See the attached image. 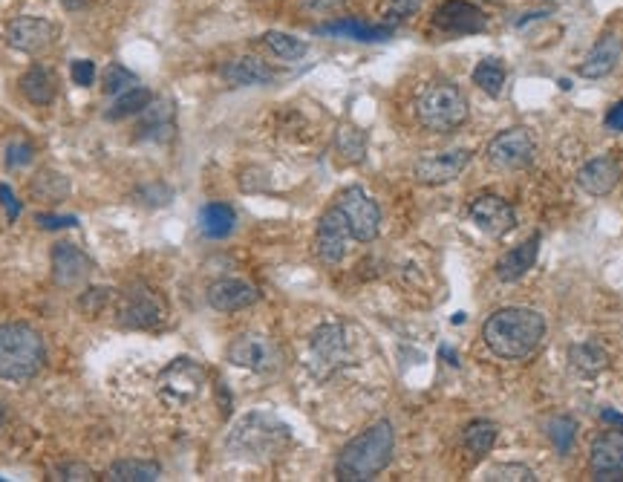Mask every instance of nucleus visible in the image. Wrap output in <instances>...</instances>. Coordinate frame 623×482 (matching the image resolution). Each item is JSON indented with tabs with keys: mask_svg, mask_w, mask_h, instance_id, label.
<instances>
[{
	"mask_svg": "<svg viewBox=\"0 0 623 482\" xmlns=\"http://www.w3.org/2000/svg\"><path fill=\"white\" fill-rule=\"evenodd\" d=\"M546 335V318L537 309L528 306H505L488 315L482 324V341L494 356L505 361H520L528 358Z\"/></svg>",
	"mask_w": 623,
	"mask_h": 482,
	"instance_id": "nucleus-1",
	"label": "nucleus"
},
{
	"mask_svg": "<svg viewBox=\"0 0 623 482\" xmlns=\"http://www.w3.org/2000/svg\"><path fill=\"white\" fill-rule=\"evenodd\" d=\"M393 451H396V431L387 419H381L341 448L335 462V477L344 482L373 480L375 474H381L390 465Z\"/></svg>",
	"mask_w": 623,
	"mask_h": 482,
	"instance_id": "nucleus-2",
	"label": "nucleus"
},
{
	"mask_svg": "<svg viewBox=\"0 0 623 482\" xmlns=\"http://www.w3.org/2000/svg\"><path fill=\"white\" fill-rule=\"evenodd\" d=\"M47 364V344L44 335L21 324H0V381H21L35 379Z\"/></svg>",
	"mask_w": 623,
	"mask_h": 482,
	"instance_id": "nucleus-3",
	"label": "nucleus"
},
{
	"mask_svg": "<svg viewBox=\"0 0 623 482\" xmlns=\"http://www.w3.org/2000/svg\"><path fill=\"white\" fill-rule=\"evenodd\" d=\"M416 119L430 133H453L468 122V99L456 84L433 81L416 102Z\"/></svg>",
	"mask_w": 623,
	"mask_h": 482,
	"instance_id": "nucleus-4",
	"label": "nucleus"
},
{
	"mask_svg": "<svg viewBox=\"0 0 623 482\" xmlns=\"http://www.w3.org/2000/svg\"><path fill=\"white\" fill-rule=\"evenodd\" d=\"M292 433L272 413H249L243 416L228 436L231 451L251 459H269L289 445Z\"/></svg>",
	"mask_w": 623,
	"mask_h": 482,
	"instance_id": "nucleus-5",
	"label": "nucleus"
},
{
	"mask_svg": "<svg viewBox=\"0 0 623 482\" xmlns=\"http://www.w3.org/2000/svg\"><path fill=\"white\" fill-rule=\"evenodd\" d=\"M116 321L125 330H156L168 321V304L145 280H133L125 292H119Z\"/></svg>",
	"mask_w": 623,
	"mask_h": 482,
	"instance_id": "nucleus-6",
	"label": "nucleus"
},
{
	"mask_svg": "<svg viewBox=\"0 0 623 482\" xmlns=\"http://www.w3.org/2000/svg\"><path fill=\"white\" fill-rule=\"evenodd\" d=\"M205 390V367L194 358H174L156 379V393L162 402L182 407L197 402Z\"/></svg>",
	"mask_w": 623,
	"mask_h": 482,
	"instance_id": "nucleus-7",
	"label": "nucleus"
},
{
	"mask_svg": "<svg viewBox=\"0 0 623 482\" xmlns=\"http://www.w3.org/2000/svg\"><path fill=\"white\" fill-rule=\"evenodd\" d=\"M352 361L347 327L341 324H321L309 338V367L318 379H329L341 367Z\"/></svg>",
	"mask_w": 623,
	"mask_h": 482,
	"instance_id": "nucleus-8",
	"label": "nucleus"
},
{
	"mask_svg": "<svg viewBox=\"0 0 623 482\" xmlns=\"http://www.w3.org/2000/svg\"><path fill=\"white\" fill-rule=\"evenodd\" d=\"M335 205H338V211L347 220L349 231H352V240L373 243L375 237H378V231H381V208H378L373 197L364 188L349 185V188H344L335 197Z\"/></svg>",
	"mask_w": 623,
	"mask_h": 482,
	"instance_id": "nucleus-9",
	"label": "nucleus"
},
{
	"mask_svg": "<svg viewBox=\"0 0 623 482\" xmlns=\"http://www.w3.org/2000/svg\"><path fill=\"white\" fill-rule=\"evenodd\" d=\"M225 356H228V361L234 367H243L249 373H260V376L275 373L277 367H280V358H283L275 341L266 338V335H260V332H243V335H237L228 344V353Z\"/></svg>",
	"mask_w": 623,
	"mask_h": 482,
	"instance_id": "nucleus-10",
	"label": "nucleus"
},
{
	"mask_svg": "<svg viewBox=\"0 0 623 482\" xmlns=\"http://www.w3.org/2000/svg\"><path fill=\"white\" fill-rule=\"evenodd\" d=\"M485 153H488V162L502 168V171H520V168L534 162L537 142L525 127H508V130H499L497 136L488 142Z\"/></svg>",
	"mask_w": 623,
	"mask_h": 482,
	"instance_id": "nucleus-11",
	"label": "nucleus"
},
{
	"mask_svg": "<svg viewBox=\"0 0 623 482\" xmlns=\"http://www.w3.org/2000/svg\"><path fill=\"white\" fill-rule=\"evenodd\" d=\"M3 38H6V44L12 50L26 52V55H44L58 41V26L47 21V18L21 15V18H15V21L6 24Z\"/></svg>",
	"mask_w": 623,
	"mask_h": 482,
	"instance_id": "nucleus-12",
	"label": "nucleus"
},
{
	"mask_svg": "<svg viewBox=\"0 0 623 482\" xmlns=\"http://www.w3.org/2000/svg\"><path fill=\"white\" fill-rule=\"evenodd\" d=\"M433 29L445 38L476 35L488 29V15H482V9L468 0H445L433 15Z\"/></svg>",
	"mask_w": 623,
	"mask_h": 482,
	"instance_id": "nucleus-13",
	"label": "nucleus"
},
{
	"mask_svg": "<svg viewBox=\"0 0 623 482\" xmlns=\"http://www.w3.org/2000/svg\"><path fill=\"white\" fill-rule=\"evenodd\" d=\"M352 240L344 214L338 211V205L326 208L324 217L318 220V231H315V252L324 260L326 266H338L347 257V246Z\"/></svg>",
	"mask_w": 623,
	"mask_h": 482,
	"instance_id": "nucleus-14",
	"label": "nucleus"
},
{
	"mask_svg": "<svg viewBox=\"0 0 623 482\" xmlns=\"http://www.w3.org/2000/svg\"><path fill=\"white\" fill-rule=\"evenodd\" d=\"M471 165V151L465 148H456V151L445 153H427L416 162L413 174L422 185H448L459 177L465 168Z\"/></svg>",
	"mask_w": 623,
	"mask_h": 482,
	"instance_id": "nucleus-15",
	"label": "nucleus"
},
{
	"mask_svg": "<svg viewBox=\"0 0 623 482\" xmlns=\"http://www.w3.org/2000/svg\"><path fill=\"white\" fill-rule=\"evenodd\" d=\"M468 217L476 229L491 234V237H502L505 231H511L517 226V214L514 208L505 203L497 194H482L468 205Z\"/></svg>",
	"mask_w": 623,
	"mask_h": 482,
	"instance_id": "nucleus-16",
	"label": "nucleus"
},
{
	"mask_svg": "<svg viewBox=\"0 0 623 482\" xmlns=\"http://www.w3.org/2000/svg\"><path fill=\"white\" fill-rule=\"evenodd\" d=\"M589 471L595 480H623V431L600 433L589 451Z\"/></svg>",
	"mask_w": 623,
	"mask_h": 482,
	"instance_id": "nucleus-17",
	"label": "nucleus"
},
{
	"mask_svg": "<svg viewBox=\"0 0 623 482\" xmlns=\"http://www.w3.org/2000/svg\"><path fill=\"white\" fill-rule=\"evenodd\" d=\"M90 272H93V260L75 243H58L52 249V278L58 286L73 289V286L90 278Z\"/></svg>",
	"mask_w": 623,
	"mask_h": 482,
	"instance_id": "nucleus-18",
	"label": "nucleus"
},
{
	"mask_svg": "<svg viewBox=\"0 0 623 482\" xmlns=\"http://www.w3.org/2000/svg\"><path fill=\"white\" fill-rule=\"evenodd\" d=\"M621 182V165L612 156H595L577 171V185L589 197H606Z\"/></svg>",
	"mask_w": 623,
	"mask_h": 482,
	"instance_id": "nucleus-19",
	"label": "nucleus"
},
{
	"mask_svg": "<svg viewBox=\"0 0 623 482\" xmlns=\"http://www.w3.org/2000/svg\"><path fill=\"white\" fill-rule=\"evenodd\" d=\"M260 301V292L251 286L249 280L223 278L208 286V304L217 312H240Z\"/></svg>",
	"mask_w": 623,
	"mask_h": 482,
	"instance_id": "nucleus-20",
	"label": "nucleus"
},
{
	"mask_svg": "<svg viewBox=\"0 0 623 482\" xmlns=\"http://www.w3.org/2000/svg\"><path fill=\"white\" fill-rule=\"evenodd\" d=\"M621 52H623L621 38H618L615 32H606V35H600L598 44L586 52V58L580 61L577 73H580L583 78L609 76V73L618 67V61H621Z\"/></svg>",
	"mask_w": 623,
	"mask_h": 482,
	"instance_id": "nucleus-21",
	"label": "nucleus"
},
{
	"mask_svg": "<svg viewBox=\"0 0 623 482\" xmlns=\"http://www.w3.org/2000/svg\"><path fill=\"white\" fill-rule=\"evenodd\" d=\"M275 78V70L254 55L231 58L223 67V81H228L231 87H260V84H272Z\"/></svg>",
	"mask_w": 623,
	"mask_h": 482,
	"instance_id": "nucleus-22",
	"label": "nucleus"
},
{
	"mask_svg": "<svg viewBox=\"0 0 623 482\" xmlns=\"http://www.w3.org/2000/svg\"><path fill=\"white\" fill-rule=\"evenodd\" d=\"M537 254H540V234L528 237L525 243H520V246H514L511 252L502 254L497 260V266H494V275H497L502 283L520 280L528 269H534Z\"/></svg>",
	"mask_w": 623,
	"mask_h": 482,
	"instance_id": "nucleus-23",
	"label": "nucleus"
},
{
	"mask_svg": "<svg viewBox=\"0 0 623 482\" xmlns=\"http://www.w3.org/2000/svg\"><path fill=\"white\" fill-rule=\"evenodd\" d=\"M18 87H21L26 102L35 104V107H47L55 99V78L41 64L29 67L24 76H21V81H18Z\"/></svg>",
	"mask_w": 623,
	"mask_h": 482,
	"instance_id": "nucleus-24",
	"label": "nucleus"
},
{
	"mask_svg": "<svg viewBox=\"0 0 623 482\" xmlns=\"http://www.w3.org/2000/svg\"><path fill=\"white\" fill-rule=\"evenodd\" d=\"M139 136L145 139H165L174 133V104L171 102H153L142 110V125H139Z\"/></svg>",
	"mask_w": 623,
	"mask_h": 482,
	"instance_id": "nucleus-25",
	"label": "nucleus"
},
{
	"mask_svg": "<svg viewBox=\"0 0 623 482\" xmlns=\"http://www.w3.org/2000/svg\"><path fill=\"white\" fill-rule=\"evenodd\" d=\"M237 226V214L234 208L225 203H208L200 211V229L211 240H223Z\"/></svg>",
	"mask_w": 623,
	"mask_h": 482,
	"instance_id": "nucleus-26",
	"label": "nucleus"
},
{
	"mask_svg": "<svg viewBox=\"0 0 623 482\" xmlns=\"http://www.w3.org/2000/svg\"><path fill=\"white\" fill-rule=\"evenodd\" d=\"M569 364L580 376H598L600 370H606V364H609V353L600 347L598 341H583V344H574L569 350Z\"/></svg>",
	"mask_w": 623,
	"mask_h": 482,
	"instance_id": "nucleus-27",
	"label": "nucleus"
},
{
	"mask_svg": "<svg viewBox=\"0 0 623 482\" xmlns=\"http://www.w3.org/2000/svg\"><path fill=\"white\" fill-rule=\"evenodd\" d=\"M150 102H153V93H150L148 87L133 84V87H127L125 93H119V96H116V102L107 107L104 119H110V122H122V119H127V116L142 113Z\"/></svg>",
	"mask_w": 623,
	"mask_h": 482,
	"instance_id": "nucleus-28",
	"label": "nucleus"
},
{
	"mask_svg": "<svg viewBox=\"0 0 623 482\" xmlns=\"http://www.w3.org/2000/svg\"><path fill=\"white\" fill-rule=\"evenodd\" d=\"M335 151L349 165L364 162V156H367V130H361V127L355 125H341L335 130Z\"/></svg>",
	"mask_w": 623,
	"mask_h": 482,
	"instance_id": "nucleus-29",
	"label": "nucleus"
},
{
	"mask_svg": "<svg viewBox=\"0 0 623 482\" xmlns=\"http://www.w3.org/2000/svg\"><path fill=\"white\" fill-rule=\"evenodd\" d=\"M499 436V428L494 422H488V419H474L471 425H465V431H462V442H465V448L476 454V457H485L491 448H494V442H497Z\"/></svg>",
	"mask_w": 623,
	"mask_h": 482,
	"instance_id": "nucleus-30",
	"label": "nucleus"
},
{
	"mask_svg": "<svg viewBox=\"0 0 623 482\" xmlns=\"http://www.w3.org/2000/svg\"><path fill=\"white\" fill-rule=\"evenodd\" d=\"M162 468L156 462H139V459H122L107 471V480L113 482H153L159 480Z\"/></svg>",
	"mask_w": 623,
	"mask_h": 482,
	"instance_id": "nucleus-31",
	"label": "nucleus"
},
{
	"mask_svg": "<svg viewBox=\"0 0 623 482\" xmlns=\"http://www.w3.org/2000/svg\"><path fill=\"white\" fill-rule=\"evenodd\" d=\"M318 32L324 35H341V38H355V41H384L390 38V26H367L358 24V21H338V24L321 26Z\"/></svg>",
	"mask_w": 623,
	"mask_h": 482,
	"instance_id": "nucleus-32",
	"label": "nucleus"
},
{
	"mask_svg": "<svg viewBox=\"0 0 623 482\" xmlns=\"http://www.w3.org/2000/svg\"><path fill=\"white\" fill-rule=\"evenodd\" d=\"M263 44L275 52L280 61H300V58L309 52V44H306V41H300V38L289 35V32H277V29L263 35Z\"/></svg>",
	"mask_w": 623,
	"mask_h": 482,
	"instance_id": "nucleus-33",
	"label": "nucleus"
},
{
	"mask_svg": "<svg viewBox=\"0 0 623 482\" xmlns=\"http://www.w3.org/2000/svg\"><path fill=\"white\" fill-rule=\"evenodd\" d=\"M474 84L479 90H485L491 99H497V96H502V87H505V67L499 64L497 58L479 61L474 70Z\"/></svg>",
	"mask_w": 623,
	"mask_h": 482,
	"instance_id": "nucleus-34",
	"label": "nucleus"
},
{
	"mask_svg": "<svg viewBox=\"0 0 623 482\" xmlns=\"http://www.w3.org/2000/svg\"><path fill=\"white\" fill-rule=\"evenodd\" d=\"M424 0H378V18L384 26H399L419 15Z\"/></svg>",
	"mask_w": 623,
	"mask_h": 482,
	"instance_id": "nucleus-35",
	"label": "nucleus"
},
{
	"mask_svg": "<svg viewBox=\"0 0 623 482\" xmlns=\"http://www.w3.org/2000/svg\"><path fill=\"white\" fill-rule=\"evenodd\" d=\"M488 482H534L537 474L525 465H517V462H497V465H488L485 474H482Z\"/></svg>",
	"mask_w": 623,
	"mask_h": 482,
	"instance_id": "nucleus-36",
	"label": "nucleus"
},
{
	"mask_svg": "<svg viewBox=\"0 0 623 482\" xmlns=\"http://www.w3.org/2000/svg\"><path fill=\"white\" fill-rule=\"evenodd\" d=\"M574 436H577V422L572 416H554L549 422V439L551 445L557 448V454H569L574 445Z\"/></svg>",
	"mask_w": 623,
	"mask_h": 482,
	"instance_id": "nucleus-37",
	"label": "nucleus"
},
{
	"mask_svg": "<svg viewBox=\"0 0 623 482\" xmlns=\"http://www.w3.org/2000/svg\"><path fill=\"white\" fill-rule=\"evenodd\" d=\"M133 84H136V76L127 67H122V64H110L104 70V78H101V87H104L107 96H119V93H125L127 87H133Z\"/></svg>",
	"mask_w": 623,
	"mask_h": 482,
	"instance_id": "nucleus-38",
	"label": "nucleus"
},
{
	"mask_svg": "<svg viewBox=\"0 0 623 482\" xmlns=\"http://www.w3.org/2000/svg\"><path fill=\"white\" fill-rule=\"evenodd\" d=\"M70 76H73V84H78V87H90L96 81V64L87 61V58H78L70 67Z\"/></svg>",
	"mask_w": 623,
	"mask_h": 482,
	"instance_id": "nucleus-39",
	"label": "nucleus"
},
{
	"mask_svg": "<svg viewBox=\"0 0 623 482\" xmlns=\"http://www.w3.org/2000/svg\"><path fill=\"white\" fill-rule=\"evenodd\" d=\"M35 223H38L41 229H75V226H78L75 217H55V214H38Z\"/></svg>",
	"mask_w": 623,
	"mask_h": 482,
	"instance_id": "nucleus-40",
	"label": "nucleus"
},
{
	"mask_svg": "<svg viewBox=\"0 0 623 482\" xmlns=\"http://www.w3.org/2000/svg\"><path fill=\"white\" fill-rule=\"evenodd\" d=\"M0 205L6 208L9 220H18V214H21V203L15 200V194H12V188H9V185H0Z\"/></svg>",
	"mask_w": 623,
	"mask_h": 482,
	"instance_id": "nucleus-41",
	"label": "nucleus"
},
{
	"mask_svg": "<svg viewBox=\"0 0 623 482\" xmlns=\"http://www.w3.org/2000/svg\"><path fill=\"white\" fill-rule=\"evenodd\" d=\"M606 127H609V130H618V133H623V102L612 104V110L606 113Z\"/></svg>",
	"mask_w": 623,
	"mask_h": 482,
	"instance_id": "nucleus-42",
	"label": "nucleus"
},
{
	"mask_svg": "<svg viewBox=\"0 0 623 482\" xmlns=\"http://www.w3.org/2000/svg\"><path fill=\"white\" fill-rule=\"evenodd\" d=\"M309 12H332V9H338L344 0H300Z\"/></svg>",
	"mask_w": 623,
	"mask_h": 482,
	"instance_id": "nucleus-43",
	"label": "nucleus"
},
{
	"mask_svg": "<svg viewBox=\"0 0 623 482\" xmlns=\"http://www.w3.org/2000/svg\"><path fill=\"white\" fill-rule=\"evenodd\" d=\"M603 422H615V425H623L621 413H612V410H603Z\"/></svg>",
	"mask_w": 623,
	"mask_h": 482,
	"instance_id": "nucleus-44",
	"label": "nucleus"
},
{
	"mask_svg": "<svg viewBox=\"0 0 623 482\" xmlns=\"http://www.w3.org/2000/svg\"><path fill=\"white\" fill-rule=\"evenodd\" d=\"M3 419H6V413H3V405H0V428H3Z\"/></svg>",
	"mask_w": 623,
	"mask_h": 482,
	"instance_id": "nucleus-45",
	"label": "nucleus"
},
{
	"mask_svg": "<svg viewBox=\"0 0 623 482\" xmlns=\"http://www.w3.org/2000/svg\"><path fill=\"white\" fill-rule=\"evenodd\" d=\"M491 3H505V0H491Z\"/></svg>",
	"mask_w": 623,
	"mask_h": 482,
	"instance_id": "nucleus-46",
	"label": "nucleus"
}]
</instances>
